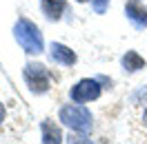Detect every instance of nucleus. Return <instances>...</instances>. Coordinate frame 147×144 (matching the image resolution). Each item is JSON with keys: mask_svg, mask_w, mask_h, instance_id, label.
<instances>
[{"mask_svg": "<svg viewBox=\"0 0 147 144\" xmlns=\"http://www.w3.org/2000/svg\"><path fill=\"white\" fill-rule=\"evenodd\" d=\"M13 36L18 40V45L25 49V53H42V49H45V42H42V33H40V29L27 18H20L16 22V27H13Z\"/></svg>", "mask_w": 147, "mask_h": 144, "instance_id": "obj_1", "label": "nucleus"}, {"mask_svg": "<svg viewBox=\"0 0 147 144\" xmlns=\"http://www.w3.org/2000/svg\"><path fill=\"white\" fill-rule=\"evenodd\" d=\"M60 122L65 126H69L71 131H78V133H87L92 131V124H94V117H92V111L83 104H65L60 109Z\"/></svg>", "mask_w": 147, "mask_h": 144, "instance_id": "obj_2", "label": "nucleus"}, {"mask_svg": "<svg viewBox=\"0 0 147 144\" xmlns=\"http://www.w3.org/2000/svg\"><path fill=\"white\" fill-rule=\"evenodd\" d=\"M25 82L31 89V93H45L49 91V73H47V67L40 62H27L25 64Z\"/></svg>", "mask_w": 147, "mask_h": 144, "instance_id": "obj_3", "label": "nucleus"}, {"mask_svg": "<svg viewBox=\"0 0 147 144\" xmlns=\"http://www.w3.org/2000/svg\"><path fill=\"white\" fill-rule=\"evenodd\" d=\"M100 82L98 80H92V78H85V80L76 82L69 91V98L78 104H85V102H92V100H98L100 98Z\"/></svg>", "mask_w": 147, "mask_h": 144, "instance_id": "obj_4", "label": "nucleus"}, {"mask_svg": "<svg viewBox=\"0 0 147 144\" xmlns=\"http://www.w3.org/2000/svg\"><path fill=\"white\" fill-rule=\"evenodd\" d=\"M125 13H127V18L134 22L136 29L147 27V7L140 0H129L127 5H125Z\"/></svg>", "mask_w": 147, "mask_h": 144, "instance_id": "obj_5", "label": "nucleus"}, {"mask_svg": "<svg viewBox=\"0 0 147 144\" xmlns=\"http://www.w3.org/2000/svg\"><path fill=\"white\" fill-rule=\"evenodd\" d=\"M49 51H51V58H54L56 62L65 64V67H71V64H76V53H74L69 47L60 45V42H54V45L49 47Z\"/></svg>", "mask_w": 147, "mask_h": 144, "instance_id": "obj_6", "label": "nucleus"}, {"mask_svg": "<svg viewBox=\"0 0 147 144\" xmlns=\"http://www.w3.org/2000/svg\"><path fill=\"white\" fill-rule=\"evenodd\" d=\"M40 133H42V144H63V131L51 120L40 122Z\"/></svg>", "mask_w": 147, "mask_h": 144, "instance_id": "obj_7", "label": "nucleus"}, {"mask_svg": "<svg viewBox=\"0 0 147 144\" xmlns=\"http://www.w3.org/2000/svg\"><path fill=\"white\" fill-rule=\"evenodd\" d=\"M40 7L49 20H60L65 9V0H40Z\"/></svg>", "mask_w": 147, "mask_h": 144, "instance_id": "obj_8", "label": "nucleus"}, {"mask_svg": "<svg viewBox=\"0 0 147 144\" xmlns=\"http://www.w3.org/2000/svg\"><path fill=\"white\" fill-rule=\"evenodd\" d=\"M120 62H123V69H125V71H129V73L140 71V69L145 67V60H143L136 51H127V53L123 55V60H120Z\"/></svg>", "mask_w": 147, "mask_h": 144, "instance_id": "obj_9", "label": "nucleus"}, {"mask_svg": "<svg viewBox=\"0 0 147 144\" xmlns=\"http://www.w3.org/2000/svg\"><path fill=\"white\" fill-rule=\"evenodd\" d=\"M67 144H94V142L89 140V137H85L83 133L76 131V133H71L69 137H67Z\"/></svg>", "mask_w": 147, "mask_h": 144, "instance_id": "obj_10", "label": "nucleus"}, {"mask_svg": "<svg viewBox=\"0 0 147 144\" xmlns=\"http://www.w3.org/2000/svg\"><path fill=\"white\" fill-rule=\"evenodd\" d=\"M92 7L96 13H105L107 7H109V0H92Z\"/></svg>", "mask_w": 147, "mask_h": 144, "instance_id": "obj_11", "label": "nucleus"}, {"mask_svg": "<svg viewBox=\"0 0 147 144\" xmlns=\"http://www.w3.org/2000/svg\"><path fill=\"white\" fill-rule=\"evenodd\" d=\"M2 120H5V107H2V102H0V124H2Z\"/></svg>", "mask_w": 147, "mask_h": 144, "instance_id": "obj_12", "label": "nucleus"}, {"mask_svg": "<svg viewBox=\"0 0 147 144\" xmlns=\"http://www.w3.org/2000/svg\"><path fill=\"white\" fill-rule=\"evenodd\" d=\"M143 124H145V129H147V109L143 111Z\"/></svg>", "mask_w": 147, "mask_h": 144, "instance_id": "obj_13", "label": "nucleus"}, {"mask_svg": "<svg viewBox=\"0 0 147 144\" xmlns=\"http://www.w3.org/2000/svg\"><path fill=\"white\" fill-rule=\"evenodd\" d=\"M78 2H87V0H78Z\"/></svg>", "mask_w": 147, "mask_h": 144, "instance_id": "obj_14", "label": "nucleus"}]
</instances>
